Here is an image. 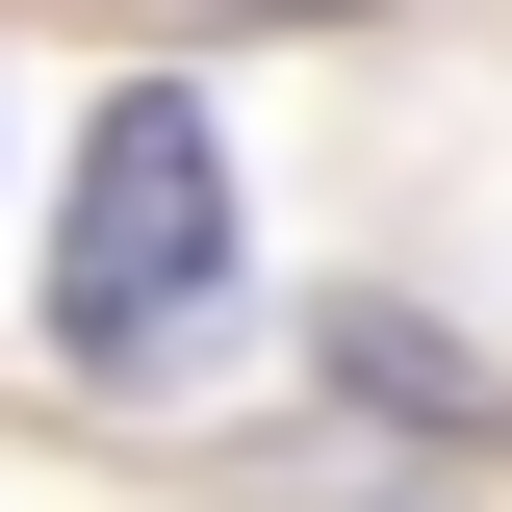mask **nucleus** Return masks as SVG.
I'll list each match as a JSON object with an SVG mask.
<instances>
[{"instance_id":"obj_1","label":"nucleus","mask_w":512,"mask_h":512,"mask_svg":"<svg viewBox=\"0 0 512 512\" xmlns=\"http://www.w3.org/2000/svg\"><path fill=\"white\" fill-rule=\"evenodd\" d=\"M205 282H231V154H205V103H103L77 231H52V333L77 359H154V333H205Z\"/></svg>"}]
</instances>
